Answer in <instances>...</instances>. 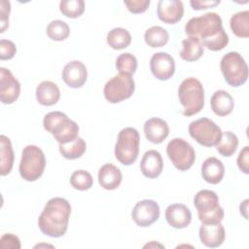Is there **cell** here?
<instances>
[{"label":"cell","mask_w":249,"mask_h":249,"mask_svg":"<svg viewBox=\"0 0 249 249\" xmlns=\"http://www.w3.org/2000/svg\"><path fill=\"white\" fill-rule=\"evenodd\" d=\"M185 32L189 37L197 38L203 47L213 52L223 50L229 43L222 18L214 12L190 18L185 25Z\"/></svg>","instance_id":"cell-1"},{"label":"cell","mask_w":249,"mask_h":249,"mask_svg":"<svg viewBox=\"0 0 249 249\" xmlns=\"http://www.w3.org/2000/svg\"><path fill=\"white\" fill-rule=\"evenodd\" d=\"M71 205L63 197H53L45 205L38 218L42 233L51 237L63 236L67 231Z\"/></svg>","instance_id":"cell-2"},{"label":"cell","mask_w":249,"mask_h":249,"mask_svg":"<svg viewBox=\"0 0 249 249\" xmlns=\"http://www.w3.org/2000/svg\"><path fill=\"white\" fill-rule=\"evenodd\" d=\"M43 125L59 144L70 143L79 137L78 124L60 111L48 113L44 117Z\"/></svg>","instance_id":"cell-3"},{"label":"cell","mask_w":249,"mask_h":249,"mask_svg":"<svg viewBox=\"0 0 249 249\" xmlns=\"http://www.w3.org/2000/svg\"><path fill=\"white\" fill-rule=\"evenodd\" d=\"M178 97L184 108V116L190 117L199 113L204 106V89L202 84L194 77L186 78L179 86Z\"/></svg>","instance_id":"cell-4"},{"label":"cell","mask_w":249,"mask_h":249,"mask_svg":"<svg viewBox=\"0 0 249 249\" xmlns=\"http://www.w3.org/2000/svg\"><path fill=\"white\" fill-rule=\"evenodd\" d=\"M194 205L202 224L221 223L224 218V209L219 204L217 194L210 190H200L194 198Z\"/></svg>","instance_id":"cell-5"},{"label":"cell","mask_w":249,"mask_h":249,"mask_svg":"<svg viewBox=\"0 0 249 249\" xmlns=\"http://www.w3.org/2000/svg\"><path fill=\"white\" fill-rule=\"evenodd\" d=\"M140 135L134 127L123 128L115 145V157L124 165H130L137 160L139 153Z\"/></svg>","instance_id":"cell-6"},{"label":"cell","mask_w":249,"mask_h":249,"mask_svg":"<svg viewBox=\"0 0 249 249\" xmlns=\"http://www.w3.org/2000/svg\"><path fill=\"white\" fill-rule=\"evenodd\" d=\"M46 166V158L43 151L35 145H27L21 153V160L18 167L22 179L28 182L38 180Z\"/></svg>","instance_id":"cell-7"},{"label":"cell","mask_w":249,"mask_h":249,"mask_svg":"<svg viewBox=\"0 0 249 249\" xmlns=\"http://www.w3.org/2000/svg\"><path fill=\"white\" fill-rule=\"evenodd\" d=\"M220 68L225 81L233 88L240 87L247 81L248 66L237 52L226 53L221 59Z\"/></svg>","instance_id":"cell-8"},{"label":"cell","mask_w":249,"mask_h":249,"mask_svg":"<svg viewBox=\"0 0 249 249\" xmlns=\"http://www.w3.org/2000/svg\"><path fill=\"white\" fill-rule=\"evenodd\" d=\"M189 133L193 139L204 147L216 146L221 139L222 130L212 120L200 118L189 124Z\"/></svg>","instance_id":"cell-9"},{"label":"cell","mask_w":249,"mask_h":249,"mask_svg":"<svg viewBox=\"0 0 249 249\" xmlns=\"http://www.w3.org/2000/svg\"><path fill=\"white\" fill-rule=\"evenodd\" d=\"M166 154L173 165L180 171L190 169L196 160L193 146L183 138H173L166 146Z\"/></svg>","instance_id":"cell-10"},{"label":"cell","mask_w":249,"mask_h":249,"mask_svg":"<svg viewBox=\"0 0 249 249\" xmlns=\"http://www.w3.org/2000/svg\"><path fill=\"white\" fill-rule=\"evenodd\" d=\"M135 89V84L131 76L118 74L113 76L104 86V97L110 103H119L129 98Z\"/></svg>","instance_id":"cell-11"},{"label":"cell","mask_w":249,"mask_h":249,"mask_svg":"<svg viewBox=\"0 0 249 249\" xmlns=\"http://www.w3.org/2000/svg\"><path fill=\"white\" fill-rule=\"evenodd\" d=\"M131 217L137 226L141 228L149 227L158 221L160 217V206L153 199H143L134 205Z\"/></svg>","instance_id":"cell-12"},{"label":"cell","mask_w":249,"mask_h":249,"mask_svg":"<svg viewBox=\"0 0 249 249\" xmlns=\"http://www.w3.org/2000/svg\"><path fill=\"white\" fill-rule=\"evenodd\" d=\"M150 69L155 78L160 81H166L175 72V61L167 53H156L150 59Z\"/></svg>","instance_id":"cell-13"},{"label":"cell","mask_w":249,"mask_h":249,"mask_svg":"<svg viewBox=\"0 0 249 249\" xmlns=\"http://www.w3.org/2000/svg\"><path fill=\"white\" fill-rule=\"evenodd\" d=\"M20 84L14 77L12 72L5 68H0V100L4 104L14 103L19 96Z\"/></svg>","instance_id":"cell-14"},{"label":"cell","mask_w":249,"mask_h":249,"mask_svg":"<svg viewBox=\"0 0 249 249\" xmlns=\"http://www.w3.org/2000/svg\"><path fill=\"white\" fill-rule=\"evenodd\" d=\"M61 77L69 88L79 89L87 82L88 70L82 61L72 60L63 67Z\"/></svg>","instance_id":"cell-15"},{"label":"cell","mask_w":249,"mask_h":249,"mask_svg":"<svg viewBox=\"0 0 249 249\" xmlns=\"http://www.w3.org/2000/svg\"><path fill=\"white\" fill-rule=\"evenodd\" d=\"M157 14L160 20L167 24L177 23L184 15L183 3L179 0H160Z\"/></svg>","instance_id":"cell-16"},{"label":"cell","mask_w":249,"mask_h":249,"mask_svg":"<svg viewBox=\"0 0 249 249\" xmlns=\"http://www.w3.org/2000/svg\"><path fill=\"white\" fill-rule=\"evenodd\" d=\"M198 233L201 243L210 248L221 246L226 237L225 229L221 223L202 224Z\"/></svg>","instance_id":"cell-17"},{"label":"cell","mask_w":249,"mask_h":249,"mask_svg":"<svg viewBox=\"0 0 249 249\" xmlns=\"http://www.w3.org/2000/svg\"><path fill=\"white\" fill-rule=\"evenodd\" d=\"M165 219L174 229L187 228L192 221V213L188 206L182 203H173L165 209Z\"/></svg>","instance_id":"cell-18"},{"label":"cell","mask_w":249,"mask_h":249,"mask_svg":"<svg viewBox=\"0 0 249 249\" xmlns=\"http://www.w3.org/2000/svg\"><path fill=\"white\" fill-rule=\"evenodd\" d=\"M140 168L142 174L147 178L154 179L159 177L163 168L161 155L156 150L147 151L142 157Z\"/></svg>","instance_id":"cell-19"},{"label":"cell","mask_w":249,"mask_h":249,"mask_svg":"<svg viewBox=\"0 0 249 249\" xmlns=\"http://www.w3.org/2000/svg\"><path fill=\"white\" fill-rule=\"evenodd\" d=\"M144 133L150 142L160 144L168 136L169 126L160 118H151L144 124Z\"/></svg>","instance_id":"cell-20"},{"label":"cell","mask_w":249,"mask_h":249,"mask_svg":"<svg viewBox=\"0 0 249 249\" xmlns=\"http://www.w3.org/2000/svg\"><path fill=\"white\" fill-rule=\"evenodd\" d=\"M123 175L119 167L112 163H105L98 171L99 185L108 191L117 189L122 183Z\"/></svg>","instance_id":"cell-21"},{"label":"cell","mask_w":249,"mask_h":249,"mask_svg":"<svg viewBox=\"0 0 249 249\" xmlns=\"http://www.w3.org/2000/svg\"><path fill=\"white\" fill-rule=\"evenodd\" d=\"M224 174V164L217 158L210 157L203 161L201 165V176L205 182L216 185L222 181Z\"/></svg>","instance_id":"cell-22"},{"label":"cell","mask_w":249,"mask_h":249,"mask_svg":"<svg viewBox=\"0 0 249 249\" xmlns=\"http://www.w3.org/2000/svg\"><path fill=\"white\" fill-rule=\"evenodd\" d=\"M211 109L219 117H226L231 114L234 107L232 96L226 90H216L210 99Z\"/></svg>","instance_id":"cell-23"},{"label":"cell","mask_w":249,"mask_h":249,"mask_svg":"<svg viewBox=\"0 0 249 249\" xmlns=\"http://www.w3.org/2000/svg\"><path fill=\"white\" fill-rule=\"evenodd\" d=\"M36 99L44 106H52L57 103L60 97L58 87L52 81H44L36 88Z\"/></svg>","instance_id":"cell-24"},{"label":"cell","mask_w":249,"mask_h":249,"mask_svg":"<svg viewBox=\"0 0 249 249\" xmlns=\"http://www.w3.org/2000/svg\"><path fill=\"white\" fill-rule=\"evenodd\" d=\"M204 53V47L196 37H188L182 41L180 57L183 60L192 62L199 59Z\"/></svg>","instance_id":"cell-25"},{"label":"cell","mask_w":249,"mask_h":249,"mask_svg":"<svg viewBox=\"0 0 249 249\" xmlns=\"http://www.w3.org/2000/svg\"><path fill=\"white\" fill-rule=\"evenodd\" d=\"M0 155H1V161H0V173L2 176L8 175L13 168L14 165V151L12 147L11 140L5 136H0Z\"/></svg>","instance_id":"cell-26"},{"label":"cell","mask_w":249,"mask_h":249,"mask_svg":"<svg viewBox=\"0 0 249 249\" xmlns=\"http://www.w3.org/2000/svg\"><path fill=\"white\" fill-rule=\"evenodd\" d=\"M230 27L233 34L239 38L249 37V11L237 12L230 19Z\"/></svg>","instance_id":"cell-27"},{"label":"cell","mask_w":249,"mask_h":249,"mask_svg":"<svg viewBox=\"0 0 249 249\" xmlns=\"http://www.w3.org/2000/svg\"><path fill=\"white\" fill-rule=\"evenodd\" d=\"M107 43L114 50H123L131 43L130 33L123 27H115L107 34Z\"/></svg>","instance_id":"cell-28"},{"label":"cell","mask_w":249,"mask_h":249,"mask_svg":"<svg viewBox=\"0 0 249 249\" xmlns=\"http://www.w3.org/2000/svg\"><path fill=\"white\" fill-rule=\"evenodd\" d=\"M169 34L166 29L156 25L148 28L144 33L145 43L151 48H160L167 44Z\"/></svg>","instance_id":"cell-29"},{"label":"cell","mask_w":249,"mask_h":249,"mask_svg":"<svg viewBox=\"0 0 249 249\" xmlns=\"http://www.w3.org/2000/svg\"><path fill=\"white\" fill-rule=\"evenodd\" d=\"M238 146V138L231 131L222 132V136L218 144L216 145V150L218 153L226 158L232 156Z\"/></svg>","instance_id":"cell-30"},{"label":"cell","mask_w":249,"mask_h":249,"mask_svg":"<svg viewBox=\"0 0 249 249\" xmlns=\"http://www.w3.org/2000/svg\"><path fill=\"white\" fill-rule=\"evenodd\" d=\"M87 145L83 138L78 137L76 140L67 143L59 144V152L67 160H76L81 158L86 152Z\"/></svg>","instance_id":"cell-31"},{"label":"cell","mask_w":249,"mask_h":249,"mask_svg":"<svg viewBox=\"0 0 249 249\" xmlns=\"http://www.w3.org/2000/svg\"><path fill=\"white\" fill-rule=\"evenodd\" d=\"M47 35L53 41H63L68 38L70 34V28L68 24L60 19L51 21L47 26Z\"/></svg>","instance_id":"cell-32"},{"label":"cell","mask_w":249,"mask_h":249,"mask_svg":"<svg viewBox=\"0 0 249 249\" xmlns=\"http://www.w3.org/2000/svg\"><path fill=\"white\" fill-rule=\"evenodd\" d=\"M116 68L120 74L132 76L137 69V59L130 53H122L117 57Z\"/></svg>","instance_id":"cell-33"},{"label":"cell","mask_w":249,"mask_h":249,"mask_svg":"<svg viewBox=\"0 0 249 249\" xmlns=\"http://www.w3.org/2000/svg\"><path fill=\"white\" fill-rule=\"evenodd\" d=\"M59 10L65 17L77 18L85 11V2L83 0H62L59 3Z\"/></svg>","instance_id":"cell-34"},{"label":"cell","mask_w":249,"mask_h":249,"mask_svg":"<svg viewBox=\"0 0 249 249\" xmlns=\"http://www.w3.org/2000/svg\"><path fill=\"white\" fill-rule=\"evenodd\" d=\"M71 186L79 191H87L91 188L93 179L89 171L80 169L74 171L70 176Z\"/></svg>","instance_id":"cell-35"},{"label":"cell","mask_w":249,"mask_h":249,"mask_svg":"<svg viewBox=\"0 0 249 249\" xmlns=\"http://www.w3.org/2000/svg\"><path fill=\"white\" fill-rule=\"evenodd\" d=\"M17 53L16 45L6 39H2L0 41V59L1 60H8L12 59Z\"/></svg>","instance_id":"cell-36"},{"label":"cell","mask_w":249,"mask_h":249,"mask_svg":"<svg viewBox=\"0 0 249 249\" xmlns=\"http://www.w3.org/2000/svg\"><path fill=\"white\" fill-rule=\"evenodd\" d=\"M124 3L130 13L141 14L147 11L150 5V0H130L124 1Z\"/></svg>","instance_id":"cell-37"},{"label":"cell","mask_w":249,"mask_h":249,"mask_svg":"<svg viewBox=\"0 0 249 249\" xmlns=\"http://www.w3.org/2000/svg\"><path fill=\"white\" fill-rule=\"evenodd\" d=\"M1 248H12V249H19L20 248V241L19 238L13 234V233H5L1 236L0 239Z\"/></svg>","instance_id":"cell-38"},{"label":"cell","mask_w":249,"mask_h":249,"mask_svg":"<svg viewBox=\"0 0 249 249\" xmlns=\"http://www.w3.org/2000/svg\"><path fill=\"white\" fill-rule=\"evenodd\" d=\"M11 11V4L9 1L2 0L0 2V19H1V33H3L9 25V14Z\"/></svg>","instance_id":"cell-39"},{"label":"cell","mask_w":249,"mask_h":249,"mask_svg":"<svg viewBox=\"0 0 249 249\" xmlns=\"http://www.w3.org/2000/svg\"><path fill=\"white\" fill-rule=\"evenodd\" d=\"M237 166L244 173H249V147L245 146L237 157Z\"/></svg>","instance_id":"cell-40"},{"label":"cell","mask_w":249,"mask_h":249,"mask_svg":"<svg viewBox=\"0 0 249 249\" xmlns=\"http://www.w3.org/2000/svg\"><path fill=\"white\" fill-rule=\"evenodd\" d=\"M220 4V1H214V0H210V1H199V0H192L190 1V5L192 6V8L194 10H205L208 8H214L216 6H218Z\"/></svg>","instance_id":"cell-41"},{"label":"cell","mask_w":249,"mask_h":249,"mask_svg":"<svg viewBox=\"0 0 249 249\" xmlns=\"http://www.w3.org/2000/svg\"><path fill=\"white\" fill-rule=\"evenodd\" d=\"M247 204H248V199H245L244 201H243V205H244V207L242 206V204H240V213H242L243 211H245L244 212V214H245V219H247Z\"/></svg>","instance_id":"cell-42"}]
</instances>
